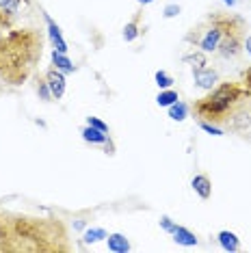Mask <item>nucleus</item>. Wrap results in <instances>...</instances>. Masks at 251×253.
Instances as JSON below:
<instances>
[{"label":"nucleus","mask_w":251,"mask_h":253,"mask_svg":"<svg viewBox=\"0 0 251 253\" xmlns=\"http://www.w3.org/2000/svg\"><path fill=\"white\" fill-rule=\"evenodd\" d=\"M43 37L35 28H9L0 35V83L20 87L37 70Z\"/></svg>","instance_id":"obj_1"},{"label":"nucleus","mask_w":251,"mask_h":253,"mask_svg":"<svg viewBox=\"0 0 251 253\" xmlns=\"http://www.w3.org/2000/svg\"><path fill=\"white\" fill-rule=\"evenodd\" d=\"M251 91L245 87L243 83H221L210 91L206 97L197 100L193 104V113L199 122H210L223 128L225 119L230 117V113L236 108L241 100H245Z\"/></svg>","instance_id":"obj_2"},{"label":"nucleus","mask_w":251,"mask_h":253,"mask_svg":"<svg viewBox=\"0 0 251 253\" xmlns=\"http://www.w3.org/2000/svg\"><path fill=\"white\" fill-rule=\"evenodd\" d=\"M238 28H247V22H245L241 15L234 13H221V11H212L202 24H197L191 33L186 35V42L193 43L195 48H199L202 52H216L219 50V43L230 35V33L238 31Z\"/></svg>","instance_id":"obj_3"},{"label":"nucleus","mask_w":251,"mask_h":253,"mask_svg":"<svg viewBox=\"0 0 251 253\" xmlns=\"http://www.w3.org/2000/svg\"><path fill=\"white\" fill-rule=\"evenodd\" d=\"M193 80H195V87L204 89V91H212L216 84H219V72L212 70V67H199V70H193Z\"/></svg>","instance_id":"obj_4"},{"label":"nucleus","mask_w":251,"mask_h":253,"mask_svg":"<svg viewBox=\"0 0 251 253\" xmlns=\"http://www.w3.org/2000/svg\"><path fill=\"white\" fill-rule=\"evenodd\" d=\"M43 78H45V83H48L50 91H52V97L54 100H61V97L65 95V89H67L65 74H63L61 70H56V67H50Z\"/></svg>","instance_id":"obj_5"},{"label":"nucleus","mask_w":251,"mask_h":253,"mask_svg":"<svg viewBox=\"0 0 251 253\" xmlns=\"http://www.w3.org/2000/svg\"><path fill=\"white\" fill-rule=\"evenodd\" d=\"M43 22H45V28H48V39H50V43H52V48L59 50V52H63V54H67L70 48H67V42L63 39V33H61L59 24H56L48 13H43Z\"/></svg>","instance_id":"obj_6"},{"label":"nucleus","mask_w":251,"mask_h":253,"mask_svg":"<svg viewBox=\"0 0 251 253\" xmlns=\"http://www.w3.org/2000/svg\"><path fill=\"white\" fill-rule=\"evenodd\" d=\"M81 134H83L84 141L91 143V145H104L106 154H113V143H111V139H108L106 132H102L98 128H91V126H84Z\"/></svg>","instance_id":"obj_7"},{"label":"nucleus","mask_w":251,"mask_h":253,"mask_svg":"<svg viewBox=\"0 0 251 253\" xmlns=\"http://www.w3.org/2000/svg\"><path fill=\"white\" fill-rule=\"evenodd\" d=\"M191 186H193V191H195L204 201L212 197V182H210L208 175H204V173L195 175V177L191 180Z\"/></svg>","instance_id":"obj_8"},{"label":"nucleus","mask_w":251,"mask_h":253,"mask_svg":"<svg viewBox=\"0 0 251 253\" xmlns=\"http://www.w3.org/2000/svg\"><path fill=\"white\" fill-rule=\"evenodd\" d=\"M216 240H219V245L223 251L234 253V251L241 249V238H238L234 232H230V229H221V232L216 234Z\"/></svg>","instance_id":"obj_9"},{"label":"nucleus","mask_w":251,"mask_h":253,"mask_svg":"<svg viewBox=\"0 0 251 253\" xmlns=\"http://www.w3.org/2000/svg\"><path fill=\"white\" fill-rule=\"evenodd\" d=\"M141 20H143V11H139V13L124 26V42L126 43H132L134 39L141 35Z\"/></svg>","instance_id":"obj_10"},{"label":"nucleus","mask_w":251,"mask_h":253,"mask_svg":"<svg viewBox=\"0 0 251 253\" xmlns=\"http://www.w3.org/2000/svg\"><path fill=\"white\" fill-rule=\"evenodd\" d=\"M106 245H108V251H113V253L130 251V240L126 238L124 234H108L106 236Z\"/></svg>","instance_id":"obj_11"},{"label":"nucleus","mask_w":251,"mask_h":253,"mask_svg":"<svg viewBox=\"0 0 251 253\" xmlns=\"http://www.w3.org/2000/svg\"><path fill=\"white\" fill-rule=\"evenodd\" d=\"M171 236H173V240L178 245H182V247H197V243H199L197 236L193 234L191 229H186V227H182V225L175 227V232L171 234Z\"/></svg>","instance_id":"obj_12"},{"label":"nucleus","mask_w":251,"mask_h":253,"mask_svg":"<svg viewBox=\"0 0 251 253\" xmlns=\"http://www.w3.org/2000/svg\"><path fill=\"white\" fill-rule=\"evenodd\" d=\"M50 59H52V65L56 67V70H61L63 74H74L76 72V65L67 59V54H63V52H59V50H52V54H50Z\"/></svg>","instance_id":"obj_13"},{"label":"nucleus","mask_w":251,"mask_h":253,"mask_svg":"<svg viewBox=\"0 0 251 253\" xmlns=\"http://www.w3.org/2000/svg\"><path fill=\"white\" fill-rule=\"evenodd\" d=\"M167 113H169V117L173 119V122H184V119L188 117V113H191V106H188L186 102L178 100L175 104H171L167 108Z\"/></svg>","instance_id":"obj_14"},{"label":"nucleus","mask_w":251,"mask_h":253,"mask_svg":"<svg viewBox=\"0 0 251 253\" xmlns=\"http://www.w3.org/2000/svg\"><path fill=\"white\" fill-rule=\"evenodd\" d=\"M108 236V232L104 227H89V229H84V234H83V245H95V243H100V240H104Z\"/></svg>","instance_id":"obj_15"},{"label":"nucleus","mask_w":251,"mask_h":253,"mask_svg":"<svg viewBox=\"0 0 251 253\" xmlns=\"http://www.w3.org/2000/svg\"><path fill=\"white\" fill-rule=\"evenodd\" d=\"M178 100H180V95H178V91H173V89H161V93L156 95V104L163 108H169Z\"/></svg>","instance_id":"obj_16"},{"label":"nucleus","mask_w":251,"mask_h":253,"mask_svg":"<svg viewBox=\"0 0 251 253\" xmlns=\"http://www.w3.org/2000/svg\"><path fill=\"white\" fill-rule=\"evenodd\" d=\"M184 61L186 63H193V70H199V67H206L208 65V61H206V52H193V54H186L184 56Z\"/></svg>","instance_id":"obj_17"},{"label":"nucleus","mask_w":251,"mask_h":253,"mask_svg":"<svg viewBox=\"0 0 251 253\" xmlns=\"http://www.w3.org/2000/svg\"><path fill=\"white\" fill-rule=\"evenodd\" d=\"M154 80H156L158 89H171V87H173V83H175V80L171 78L165 70H158L156 74H154Z\"/></svg>","instance_id":"obj_18"},{"label":"nucleus","mask_w":251,"mask_h":253,"mask_svg":"<svg viewBox=\"0 0 251 253\" xmlns=\"http://www.w3.org/2000/svg\"><path fill=\"white\" fill-rule=\"evenodd\" d=\"M37 93H39V97H42L43 102L54 100V97H52V91H50L48 83H45V78H39V80H37Z\"/></svg>","instance_id":"obj_19"},{"label":"nucleus","mask_w":251,"mask_h":253,"mask_svg":"<svg viewBox=\"0 0 251 253\" xmlns=\"http://www.w3.org/2000/svg\"><path fill=\"white\" fill-rule=\"evenodd\" d=\"M199 128H202L204 132H208V134H212V136H223L225 134V130L221 128V126L210 124V122H199Z\"/></svg>","instance_id":"obj_20"},{"label":"nucleus","mask_w":251,"mask_h":253,"mask_svg":"<svg viewBox=\"0 0 251 253\" xmlns=\"http://www.w3.org/2000/svg\"><path fill=\"white\" fill-rule=\"evenodd\" d=\"M158 225H161V229L163 232H167V234H173L175 232V227H178V223L173 221L171 216H167V214H163L161 216V221H158Z\"/></svg>","instance_id":"obj_21"},{"label":"nucleus","mask_w":251,"mask_h":253,"mask_svg":"<svg viewBox=\"0 0 251 253\" xmlns=\"http://www.w3.org/2000/svg\"><path fill=\"white\" fill-rule=\"evenodd\" d=\"M180 13H182V7H180V4H167V7L163 9V18H165V20H173V18H178Z\"/></svg>","instance_id":"obj_22"},{"label":"nucleus","mask_w":251,"mask_h":253,"mask_svg":"<svg viewBox=\"0 0 251 253\" xmlns=\"http://www.w3.org/2000/svg\"><path fill=\"white\" fill-rule=\"evenodd\" d=\"M87 126H91V128H98L102 132H106L108 134V124H104L100 117H87Z\"/></svg>","instance_id":"obj_23"},{"label":"nucleus","mask_w":251,"mask_h":253,"mask_svg":"<svg viewBox=\"0 0 251 253\" xmlns=\"http://www.w3.org/2000/svg\"><path fill=\"white\" fill-rule=\"evenodd\" d=\"M243 84L251 91V67H249V70H245V72H243Z\"/></svg>","instance_id":"obj_24"},{"label":"nucleus","mask_w":251,"mask_h":253,"mask_svg":"<svg viewBox=\"0 0 251 253\" xmlns=\"http://www.w3.org/2000/svg\"><path fill=\"white\" fill-rule=\"evenodd\" d=\"M245 50H247V54L251 56V35L245 37Z\"/></svg>","instance_id":"obj_25"},{"label":"nucleus","mask_w":251,"mask_h":253,"mask_svg":"<svg viewBox=\"0 0 251 253\" xmlns=\"http://www.w3.org/2000/svg\"><path fill=\"white\" fill-rule=\"evenodd\" d=\"M221 2H223L227 9H234V7H236V4H238V0H221Z\"/></svg>","instance_id":"obj_26"},{"label":"nucleus","mask_w":251,"mask_h":253,"mask_svg":"<svg viewBox=\"0 0 251 253\" xmlns=\"http://www.w3.org/2000/svg\"><path fill=\"white\" fill-rule=\"evenodd\" d=\"M84 227H87L84 221H74V229H84Z\"/></svg>","instance_id":"obj_27"},{"label":"nucleus","mask_w":251,"mask_h":253,"mask_svg":"<svg viewBox=\"0 0 251 253\" xmlns=\"http://www.w3.org/2000/svg\"><path fill=\"white\" fill-rule=\"evenodd\" d=\"M11 4V0H0V9H7Z\"/></svg>","instance_id":"obj_28"},{"label":"nucleus","mask_w":251,"mask_h":253,"mask_svg":"<svg viewBox=\"0 0 251 253\" xmlns=\"http://www.w3.org/2000/svg\"><path fill=\"white\" fill-rule=\"evenodd\" d=\"M136 2H139V4H143V7H145V4H150V2H154V0H136Z\"/></svg>","instance_id":"obj_29"}]
</instances>
